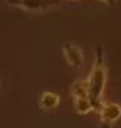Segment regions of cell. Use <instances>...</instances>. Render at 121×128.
Segmentation results:
<instances>
[{
    "label": "cell",
    "mask_w": 121,
    "mask_h": 128,
    "mask_svg": "<svg viewBox=\"0 0 121 128\" xmlns=\"http://www.w3.org/2000/svg\"><path fill=\"white\" fill-rule=\"evenodd\" d=\"M106 83H107V66L104 60V50L101 46H98L95 50V61L90 70V75L87 78L88 95H90V100L95 105V110H99L101 105L104 103L103 97L106 91Z\"/></svg>",
    "instance_id": "1"
},
{
    "label": "cell",
    "mask_w": 121,
    "mask_h": 128,
    "mask_svg": "<svg viewBox=\"0 0 121 128\" xmlns=\"http://www.w3.org/2000/svg\"><path fill=\"white\" fill-rule=\"evenodd\" d=\"M61 0H6V3L14 8L28 11V12H43L50 8L59 5Z\"/></svg>",
    "instance_id": "2"
},
{
    "label": "cell",
    "mask_w": 121,
    "mask_h": 128,
    "mask_svg": "<svg viewBox=\"0 0 121 128\" xmlns=\"http://www.w3.org/2000/svg\"><path fill=\"white\" fill-rule=\"evenodd\" d=\"M62 53L65 56V61L73 69H82L84 67V53L82 50L72 42H67L62 46Z\"/></svg>",
    "instance_id": "3"
},
{
    "label": "cell",
    "mask_w": 121,
    "mask_h": 128,
    "mask_svg": "<svg viewBox=\"0 0 121 128\" xmlns=\"http://www.w3.org/2000/svg\"><path fill=\"white\" fill-rule=\"evenodd\" d=\"M101 122L106 125H112L121 119V105L118 103H103L98 110Z\"/></svg>",
    "instance_id": "4"
},
{
    "label": "cell",
    "mask_w": 121,
    "mask_h": 128,
    "mask_svg": "<svg viewBox=\"0 0 121 128\" xmlns=\"http://www.w3.org/2000/svg\"><path fill=\"white\" fill-rule=\"evenodd\" d=\"M59 102H61V98H59V95H58V94H56V92H50V91H47V92H42V94H40V98H39V108H40L42 111L48 112V111L56 110V108L59 106Z\"/></svg>",
    "instance_id": "5"
},
{
    "label": "cell",
    "mask_w": 121,
    "mask_h": 128,
    "mask_svg": "<svg viewBox=\"0 0 121 128\" xmlns=\"http://www.w3.org/2000/svg\"><path fill=\"white\" fill-rule=\"evenodd\" d=\"M73 105H75V111L78 114H88L95 110L93 102L90 97H81V98H73Z\"/></svg>",
    "instance_id": "6"
},
{
    "label": "cell",
    "mask_w": 121,
    "mask_h": 128,
    "mask_svg": "<svg viewBox=\"0 0 121 128\" xmlns=\"http://www.w3.org/2000/svg\"><path fill=\"white\" fill-rule=\"evenodd\" d=\"M72 95H73V98L90 97V95H88V84H87V80L73 83V86H72Z\"/></svg>",
    "instance_id": "7"
},
{
    "label": "cell",
    "mask_w": 121,
    "mask_h": 128,
    "mask_svg": "<svg viewBox=\"0 0 121 128\" xmlns=\"http://www.w3.org/2000/svg\"><path fill=\"white\" fill-rule=\"evenodd\" d=\"M99 2H103V3L109 5V6H115L117 5V0H99Z\"/></svg>",
    "instance_id": "8"
},
{
    "label": "cell",
    "mask_w": 121,
    "mask_h": 128,
    "mask_svg": "<svg viewBox=\"0 0 121 128\" xmlns=\"http://www.w3.org/2000/svg\"><path fill=\"white\" fill-rule=\"evenodd\" d=\"M68 2H78V0H68Z\"/></svg>",
    "instance_id": "9"
},
{
    "label": "cell",
    "mask_w": 121,
    "mask_h": 128,
    "mask_svg": "<svg viewBox=\"0 0 121 128\" xmlns=\"http://www.w3.org/2000/svg\"><path fill=\"white\" fill-rule=\"evenodd\" d=\"M0 89H2V83H0Z\"/></svg>",
    "instance_id": "10"
}]
</instances>
